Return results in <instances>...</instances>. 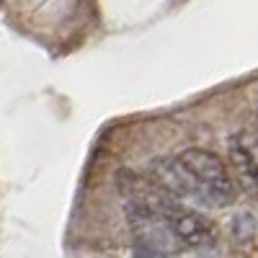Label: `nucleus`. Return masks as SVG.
Listing matches in <instances>:
<instances>
[{"mask_svg": "<svg viewBox=\"0 0 258 258\" xmlns=\"http://www.w3.org/2000/svg\"><path fill=\"white\" fill-rule=\"evenodd\" d=\"M178 160L186 165V170L197 178L204 204L227 207L235 199V181L230 178V170L220 155L209 153L202 147H188L178 155Z\"/></svg>", "mask_w": 258, "mask_h": 258, "instance_id": "1", "label": "nucleus"}, {"mask_svg": "<svg viewBox=\"0 0 258 258\" xmlns=\"http://www.w3.org/2000/svg\"><path fill=\"white\" fill-rule=\"evenodd\" d=\"M155 214L168 222V227L173 230V235L181 240L183 248H199V245H209L214 243L217 232H214V225L199 214L197 209H188L181 202H176V197H170Z\"/></svg>", "mask_w": 258, "mask_h": 258, "instance_id": "2", "label": "nucleus"}, {"mask_svg": "<svg viewBox=\"0 0 258 258\" xmlns=\"http://www.w3.org/2000/svg\"><path fill=\"white\" fill-rule=\"evenodd\" d=\"M126 220H129V227H132L135 238H137V245H145L150 250H158L165 255H173V253L183 250L181 240L173 235V230L168 227V222L160 214L150 212L145 207H137V204H126Z\"/></svg>", "mask_w": 258, "mask_h": 258, "instance_id": "3", "label": "nucleus"}, {"mask_svg": "<svg viewBox=\"0 0 258 258\" xmlns=\"http://www.w3.org/2000/svg\"><path fill=\"white\" fill-rule=\"evenodd\" d=\"M147 173L160 188H165L170 197L194 199V202L204 204V197H202V188H199L197 178L188 173L186 165L178 158H155L153 163H150Z\"/></svg>", "mask_w": 258, "mask_h": 258, "instance_id": "4", "label": "nucleus"}, {"mask_svg": "<svg viewBox=\"0 0 258 258\" xmlns=\"http://www.w3.org/2000/svg\"><path fill=\"white\" fill-rule=\"evenodd\" d=\"M230 160L243 191L248 197H258V150L248 140V135L238 132L230 140Z\"/></svg>", "mask_w": 258, "mask_h": 258, "instance_id": "5", "label": "nucleus"}, {"mask_svg": "<svg viewBox=\"0 0 258 258\" xmlns=\"http://www.w3.org/2000/svg\"><path fill=\"white\" fill-rule=\"evenodd\" d=\"M135 258H170V255L158 253V250H150V248H145V245H137V248H135Z\"/></svg>", "mask_w": 258, "mask_h": 258, "instance_id": "6", "label": "nucleus"}]
</instances>
